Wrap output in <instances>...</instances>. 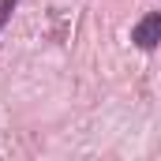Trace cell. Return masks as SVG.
Returning a JSON list of instances; mask_svg holds the SVG:
<instances>
[{
	"mask_svg": "<svg viewBox=\"0 0 161 161\" xmlns=\"http://www.w3.org/2000/svg\"><path fill=\"white\" fill-rule=\"evenodd\" d=\"M131 41L139 45V49H154L161 41V15H142L139 23H135V30H131Z\"/></svg>",
	"mask_w": 161,
	"mask_h": 161,
	"instance_id": "1",
	"label": "cell"
},
{
	"mask_svg": "<svg viewBox=\"0 0 161 161\" xmlns=\"http://www.w3.org/2000/svg\"><path fill=\"white\" fill-rule=\"evenodd\" d=\"M15 4H19V0H0V26L8 23V15L15 11Z\"/></svg>",
	"mask_w": 161,
	"mask_h": 161,
	"instance_id": "2",
	"label": "cell"
}]
</instances>
